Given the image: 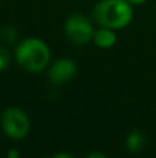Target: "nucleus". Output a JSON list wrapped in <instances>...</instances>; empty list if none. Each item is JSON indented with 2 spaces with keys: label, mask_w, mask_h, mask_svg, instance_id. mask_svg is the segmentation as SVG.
I'll return each mask as SVG.
<instances>
[{
  "label": "nucleus",
  "mask_w": 156,
  "mask_h": 158,
  "mask_svg": "<svg viewBox=\"0 0 156 158\" xmlns=\"http://www.w3.org/2000/svg\"><path fill=\"white\" fill-rule=\"evenodd\" d=\"M93 15L102 27L122 29L133 19V7L127 0H101L94 7Z\"/></svg>",
  "instance_id": "1"
},
{
  "label": "nucleus",
  "mask_w": 156,
  "mask_h": 158,
  "mask_svg": "<svg viewBox=\"0 0 156 158\" xmlns=\"http://www.w3.org/2000/svg\"><path fill=\"white\" fill-rule=\"evenodd\" d=\"M15 58L25 71L41 72L50 61V50L43 40L37 38H28L18 44Z\"/></svg>",
  "instance_id": "2"
},
{
  "label": "nucleus",
  "mask_w": 156,
  "mask_h": 158,
  "mask_svg": "<svg viewBox=\"0 0 156 158\" xmlns=\"http://www.w3.org/2000/svg\"><path fill=\"white\" fill-rule=\"evenodd\" d=\"M2 128L10 139L21 140L30 131L29 117L19 108H7L2 115Z\"/></svg>",
  "instance_id": "3"
},
{
  "label": "nucleus",
  "mask_w": 156,
  "mask_h": 158,
  "mask_svg": "<svg viewBox=\"0 0 156 158\" xmlns=\"http://www.w3.org/2000/svg\"><path fill=\"white\" fill-rule=\"evenodd\" d=\"M65 33L75 44H86L93 39L94 29L87 17L83 14H72L65 22Z\"/></svg>",
  "instance_id": "4"
},
{
  "label": "nucleus",
  "mask_w": 156,
  "mask_h": 158,
  "mask_svg": "<svg viewBox=\"0 0 156 158\" xmlns=\"http://www.w3.org/2000/svg\"><path fill=\"white\" fill-rule=\"evenodd\" d=\"M77 69L76 65L69 58H60L51 65L49 71V78L54 85H65L75 78Z\"/></svg>",
  "instance_id": "5"
},
{
  "label": "nucleus",
  "mask_w": 156,
  "mask_h": 158,
  "mask_svg": "<svg viewBox=\"0 0 156 158\" xmlns=\"http://www.w3.org/2000/svg\"><path fill=\"white\" fill-rule=\"evenodd\" d=\"M93 40L98 47L109 49V47H112L113 44L116 43V35H115V32H113V29L102 27L99 31L94 32Z\"/></svg>",
  "instance_id": "6"
},
{
  "label": "nucleus",
  "mask_w": 156,
  "mask_h": 158,
  "mask_svg": "<svg viewBox=\"0 0 156 158\" xmlns=\"http://www.w3.org/2000/svg\"><path fill=\"white\" fill-rule=\"evenodd\" d=\"M126 146L130 153H140L146 146V136L142 132H138V131L131 132V133L127 136Z\"/></svg>",
  "instance_id": "7"
},
{
  "label": "nucleus",
  "mask_w": 156,
  "mask_h": 158,
  "mask_svg": "<svg viewBox=\"0 0 156 158\" xmlns=\"http://www.w3.org/2000/svg\"><path fill=\"white\" fill-rule=\"evenodd\" d=\"M17 38V32L14 28L11 27H7V28H3L2 31V39L3 40H6L7 43H13L14 40H15Z\"/></svg>",
  "instance_id": "8"
},
{
  "label": "nucleus",
  "mask_w": 156,
  "mask_h": 158,
  "mask_svg": "<svg viewBox=\"0 0 156 158\" xmlns=\"http://www.w3.org/2000/svg\"><path fill=\"white\" fill-rule=\"evenodd\" d=\"M8 65H10V53L4 47H0V72L4 71Z\"/></svg>",
  "instance_id": "9"
},
{
  "label": "nucleus",
  "mask_w": 156,
  "mask_h": 158,
  "mask_svg": "<svg viewBox=\"0 0 156 158\" xmlns=\"http://www.w3.org/2000/svg\"><path fill=\"white\" fill-rule=\"evenodd\" d=\"M131 6H140V4H144L146 0H127Z\"/></svg>",
  "instance_id": "10"
},
{
  "label": "nucleus",
  "mask_w": 156,
  "mask_h": 158,
  "mask_svg": "<svg viewBox=\"0 0 156 158\" xmlns=\"http://www.w3.org/2000/svg\"><path fill=\"white\" fill-rule=\"evenodd\" d=\"M8 157H10V158H18L19 153H18V151H15V150H10V151H8Z\"/></svg>",
  "instance_id": "11"
},
{
  "label": "nucleus",
  "mask_w": 156,
  "mask_h": 158,
  "mask_svg": "<svg viewBox=\"0 0 156 158\" xmlns=\"http://www.w3.org/2000/svg\"><path fill=\"white\" fill-rule=\"evenodd\" d=\"M54 157H55V158H60V157H64V158H71L72 156H71V154H68V153H62V154H55Z\"/></svg>",
  "instance_id": "12"
},
{
  "label": "nucleus",
  "mask_w": 156,
  "mask_h": 158,
  "mask_svg": "<svg viewBox=\"0 0 156 158\" xmlns=\"http://www.w3.org/2000/svg\"><path fill=\"white\" fill-rule=\"evenodd\" d=\"M87 157H90V158H94V157H99V158H105L104 154H101V153H94V154H88Z\"/></svg>",
  "instance_id": "13"
}]
</instances>
